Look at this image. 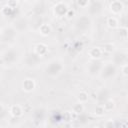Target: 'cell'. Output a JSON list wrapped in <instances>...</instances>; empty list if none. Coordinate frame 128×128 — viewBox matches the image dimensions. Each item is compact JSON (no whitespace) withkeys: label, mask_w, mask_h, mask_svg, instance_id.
<instances>
[{"label":"cell","mask_w":128,"mask_h":128,"mask_svg":"<svg viewBox=\"0 0 128 128\" xmlns=\"http://www.w3.org/2000/svg\"><path fill=\"white\" fill-rule=\"evenodd\" d=\"M34 87H35V82L32 79H26V80H24V83H23L24 90L31 91V90L34 89Z\"/></svg>","instance_id":"1"},{"label":"cell","mask_w":128,"mask_h":128,"mask_svg":"<svg viewBox=\"0 0 128 128\" xmlns=\"http://www.w3.org/2000/svg\"><path fill=\"white\" fill-rule=\"evenodd\" d=\"M89 55H90L92 58H94V59L99 58V57H101V55H102V50H101L99 47H94V48H92V49L89 51Z\"/></svg>","instance_id":"2"},{"label":"cell","mask_w":128,"mask_h":128,"mask_svg":"<svg viewBox=\"0 0 128 128\" xmlns=\"http://www.w3.org/2000/svg\"><path fill=\"white\" fill-rule=\"evenodd\" d=\"M10 112H11V114L14 116V117H19V116H21L22 115V109H21V107L19 106V105H13L12 107H11V110H10Z\"/></svg>","instance_id":"3"},{"label":"cell","mask_w":128,"mask_h":128,"mask_svg":"<svg viewBox=\"0 0 128 128\" xmlns=\"http://www.w3.org/2000/svg\"><path fill=\"white\" fill-rule=\"evenodd\" d=\"M122 8H123V5H122V3L119 2V1H114V2H112V4H111V11H113L114 13L120 12V11L122 10Z\"/></svg>","instance_id":"4"},{"label":"cell","mask_w":128,"mask_h":128,"mask_svg":"<svg viewBox=\"0 0 128 128\" xmlns=\"http://www.w3.org/2000/svg\"><path fill=\"white\" fill-rule=\"evenodd\" d=\"M35 51H36L38 54L43 55L44 53H46V51H47V47H46L44 44H38V45L35 47Z\"/></svg>","instance_id":"5"},{"label":"cell","mask_w":128,"mask_h":128,"mask_svg":"<svg viewBox=\"0 0 128 128\" xmlns=\"http://www.w3.org/2000/svg\"><path fill=\"white\" fill-rule=\"evenodd\" d=\"M107 24H108V26L110 28H115L118 25V21H117V19L115 17H109L107 19Z\"/></svg>","instance_id":"6"},{"label":"cell","mask_w":128,"mask_h":128,"mask_svg":"<svg viewBox=\"0 0 128 128\" xmlns=\"http://www.w3.org/2000/svg\"><path fill=\"white\" fill-rule=\"evenodd\" d=\"M50 31H51V28H50L49 25H47V24L41 25V27H40V33L42 35H48L50 33Z\"/></svg>","instance_id":"7"},{"label":"cell","mask_w":128,"mask_h":128,"mask_svg":"<svg viewBox=\"0 0 128 128\" xmlns=\"http://www.w3.org/2000/svg\"><path fill=\"white\" fill-rule=\"evenodd\" d=\"M78 100L80 103H84L88 100V94L86 92H80L78 95Z\"/></svg>","instance_id":"8"},{"label":"cell","mask_w":128,"mask_h":128,"mask_svg":"<svg viewBox=\"0 0 128 128\" xmlns=\"http://www.w3.org/2000/svg\"><path fill=\"white\" fill-rule=\"evenodd\" d=\"M83 109H84V107H83L82 103H78V104L74 105V107H73V112H75L76 114H79V113H81V112L83 111Z\"/></svg>","instance_id":"9"},{"label":"cell","mask_w":128,"mask_h":128,"mask_svg":"<svg viewBox=\"0 0 128 128\" xmlns=\"http://www.w3.org/2000/svg\"><path fill=\"white\" fill-rule=\"evenodd\" d=\"M103 108H104V110H106V111L112 110V109L114 108V102H113V101H108V102H106V103L104 104Z\"/></svg>","instance_id":"10"},{"label":"cell","mask_w":128,"mask_h":128,"mask_svg":"<svg viewBox=\"0 0 128 128\" xmlns=\"http://www.w3.org/2000/svg\"><path fill=\"white\" fill-rule=\"evenodd\" d=\"M103 49H104V51H106V52H112V51L114 50V45H113L112 43H106V44H104Z\"/></svg>","instance_id":"11"},{"label":"cell","mask_w":128,"mask_h":128,"mask_svg":"<svg viewBox=\"0 0 128 128\" xmlns=\"http://www.w3.org/2000/svg\"><path fill=\"white\" fill-rule=\"evenodd\" d=\"M104 112H105V110H104L103 106H97V107L95 108V114H96L97 116H102V115L104 114Z\"/></svg>","instance_id":"12"},{"label":"cell","mask_w":128,"mask_h":128,"mask_svg":"<svg viewBox=\"0 0 128 128\" xmlns=\"http://www.w3.org/2000/svg\"><path fill=\"white\" fill-rule=\"evenodd\" d=\"M127 70H128V65H127V64L123 65V66H122V73H123V75H125V76L127 75V72H128Z\"/></svg>","instance_id":"13"}]
</instances>
